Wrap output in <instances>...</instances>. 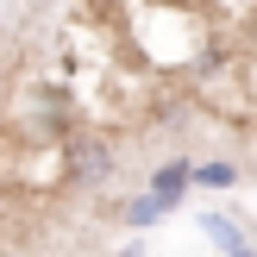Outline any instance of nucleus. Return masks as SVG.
Segmentation results:
<instances>
[{"label": "nucleus", "mask_w": 257, "mask_h": 257, "mask_svg": "<svg viewBox=\"0 0 257 257\" xmlns=\"http://www.w3.org/2000/svg\"><path fill=\"white\" fill-rule=\"evenodd\" d=\"M75 163H82V176H88V182H100V176L113 170V151H107V145H94V138H88V145H75Z\"/></svg>", "instance_id": "obj_1"}, {"label": "nucleus", "mask_w": 257, "mask_h": 257, "mask_svg": "<svg viewBox=\"0 0 257 257\" xmlns=\"http://www.w3.org/2000/svg\"><path fill=\"white\" fill-rule=\"evenodd\" d=\"M182 182H188V163H170V170L151 182V195H157V201H176V195H182Z\"/></svg>", "instance_id": "obj_2"}, {"label": "nucleus", "mask_w": 257, "mask_h": 257, "mask_svg": "<svg viewBox=\"0 0 257 257\" xmlns=\"http://www.w3.org/2000/svg\"><path fill=\"white\" fill-rule=\"evenodd\" d=\"M163 207H170V201H157V195H151V201H138V207H132V220H138V226H145V220H157V213H163Z\"/></svg>", "instance_id": "obj_3"}]
</instances>
